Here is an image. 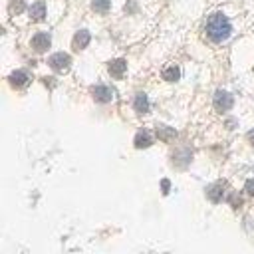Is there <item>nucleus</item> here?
Instances as JSON below:
<instances>
[{
	"label": "nucleus",
	"instance_id": "f257e3e1",
	"mask_svg": "<svg viewBox=\"0 0 254 254\" xmlns=\"http://www.w3.org/2000/svg\"><path fill=\"white\" fill-rule=\"evenodd\" d=\"M230 32H232V26H230V22H228V18L224 14L216 12V14L208 16V20H206V36L212 42H216V44L224 42L230 36Z\"/></svg>",
	"mask_w": 254,
	"mask_h": 254
},
{
	"label": "nucleus",
	"instance_id": "f03ea898",
	"mask_svg": "<svg viewBox=\"0 0 254 254\" xmlns=\"http://www.w3.org/2000/svg\"><path fill=\"white\" fill-rule=\"evenodd\" d=\"M48 64L52 65L54 71H58V73H65V71L69 69V65H71V58H69L67 54H64V52H58V54L50 56V62H48Z\"/></svg>",
	"mask_w": 254,
	"mask_h": 254
},
{
	"label": "nucleus",
	"instance_id": "7ed1b4c3",
	"mask_svg": "<svg viewBox=\"0 0 254 254\" xmlns=\"http://www.w3.org/2000/svg\"><path fill=\"white\" fill-rule=\"evenodd\" d=\"M212 103H214V109L222 113V111H228V109L232 107L234 99H232V95H230L228 91H222V89H218V91L214 93V99H212Z\"/></svg>",
	"mask_w": 254,
	"mask_h": 254
},
{
	"label": "nucleus",
	"instance_id": "20e7f679",
	"mask_svg": "<svg viewBox=\"0 0 254 254\" xmlns=\"http://www.w3.org/2000/svg\"><path fill=\"white\" fill-rule=\"evenodd\" d=\"M113 89L109 87V85H95V87H91V95H93V99L95 101H99V103H109L111 99H113Z\"/></svg>",
	"mask_w": 254,
	"mask_h": 254
},
{
	"label": "nucleus",
	"instance_id": "39448f33",
	"mask_svg": "<svg viewBox=\"0 0 254 254\" xmlns=\"http://www.w3.org/2000/svg\"><path fill=\"white\" fill-rule=\"evenodd\" d=\"M224 189H226V183L224 181H218L214 185H210L206 189V196L212 200V202H220L224 198Z\"/></svg>",
	"mask_w": 254,
	"mask_h": 254
},
{
	"label": "nucleus",
	"instance_id": "423d86ee",
	"mask_svg": "<svg viewBox=\"0 0 254 254\" xmlns=\"http://www.w3.org/2000/svg\"><path fill=\"white\" fill-rule=\"evenodd\" d=\"M50 36L48 34H44V32H38L34 38H32V48L36 50V52H46L48 48H50Z\"/></svg>",
	"mask_w": 254,
	"mask_h": 254
},
{
	"label": "nucleus",
	"instance_id": "0eeeda50",
	"mask_svg": "<svg viewBox=\"0 0 254 254\" xmlns=\"http://www.w3.org/2000/svg\"><path fill=\"white\" fill-rule=\"evenodd\" d=\"M125 69H127V62L125 60H113V62H109V73L115 77V79H121L123 75H125Z\"/></svg>",
	"mask_w": 254,
	"mask_h": 254
},
{
	"label": "nucleus",
	"instance_id": "6e6552de",
	"mask_svg": "<svg viewBox=\"0 0 254 254\" xmlns=\"http://www.w3.org/2000/svg\"><path fill=\"white\" fill-rule=\"evenodd\" d=\"M157 137L161 141H165V143H171V141L177 139V131L173 127H169V125H157Z\"/></svg>",
	"mask_w": 254,
	"mask_h": 254
},
{
	"label": "nucleus",
	"instance_id": "1a4fd4ad",
	"mask_svg": "<svg viewBox=\"0 0 254 254\" xmlns=\"http://www.w3.org/2000/svg\"><path fill=\"white\" fill-rule=\"evenodd\" d=\"M10 83L14 85V87H24V85H28V81H30V77H28V73L26 71H22V69H18V71H14V73H10Z\"/></svg>",
	"mask_w": 254,
	"mask_h": 254
},
{
	"label": "nucleus",
	"instance_id": "9d476101",
	"mask_svg": "<svg viewBox=\"0 0 254 254\" xmlns=\"http://www.w3.org/2000/svg\"><path fill=\"white\" fill-rule=\"evenodd\" d=\"M89 38H91V36H89L87 30H79V32L73 36V42H71V44H73L75 50H83V48L89 44Z\"/></svg>",
	"mask_w": 254,
	"mask_h": 254
},
{
	"label": "nucleus",
	"instance_id": "9b49d317",
	"mask_svg": "<svg viewBox=\"0 0 254 254\" xmlns=\"http://www.w3.org/2000/svg\"><path fill=\"white\" fill-rule=\"evenodd\" d=\"M30 18L36 20V22H42L46 18V6H44V2H36V4L30 6Z\"/></svg>",
	"mask_w": 254,
	"mask_h": 254
},
{
	"label": "nucleus",
	"instance_id": "f8f14e48",
	"mask_svg": "<svg viewBox=\"0 0 254 254\" xmlns=\"http://www.w3.org/2000/svg\"><path fill=\"white\" fill-rule=\"evenodd\" d=\"M135 147L137 149H143V147H149L151 143H153V139H151V135H149V131H139L137 135H135Z\"/></svg>",
	"mask_w": 254,
	"mask_h": 254
},
{
	"label": "nucleus",
	"instance_id": "ddd939ff",
	"mask_svg": "<svg viewBox=\"0 0 254 254\" xmlns=\"http://www.w3.org/2000/svg\"><path fill=\"white\" fill-rule=\"evenodd\" d=\"M135 109L139 113H147L149 111V99H147L145 93H137L135 95Z\"/></svg>",
	"mask_w": 254,
	"mask_h": 254
},
{
	"label": "nucleus",
	"instance_id": "4468645a",
	"mask_svg": "<svg viewBox=\"0 0 254 254\" xmlns=\"http://www.w3.org/2000/svg\"><path fill=\"white\" fill-rule=\"evenodd\" d=\"M179 77H181V69H179L177 65H167V67L163 69V79L175 81V79H179Z\"/></svg>",
	"mask_w": 254,
	"mask_h": 254
},
{
	"label": "nucleus",
	"instance_id": "2eb2a0df",
	"mask_svg": "<svg viewBox=\"0 0 254 254\" xmlns=\"http://www.w3.org/2000/svg\"><path fill=\"white\" fill-rule=\"evenodd\" d=\"M91 8H93L95 12H99V14H105V12H109V8H111V0H93V2H91Z\"/></svg>",
	"mask_w": 254,
	"mask_h": 254
},
{
	"label": "nucleus",
	"instance_id": "dca6fc26",
	"mask_svg": "<svg viewBox=\"0 0 254 254\" xmlns=\"http://www.w3.org/2000/svg\"><path fill=\"white\" fill-rule=\"evenodd\" d=\"M244 189L248 190V194H254V179H250V181H246V185H244Z\"/></svg>",
	"mask_w": 254,
	"mask_h": 254
},
{
	"label": "nucleus",
	"instance_id": "f3484780",
	"mask_svg": "<svg viewBox=\"0 0 254 254\" xmlns=\"http://www.w3.org/2000/svg\"><path fill=\"white\" fill-rule=\"evenodd\" d=\"M169 192V181H163V194Z\"/></svg>",
	"mask_w": 254,
	"mask_h": 254
},
{
	"label": "nucleus",
	"instance_id": "a211bd4d",
	"mask_svg": "<svg viewBox=\"0 0 254 254\" xmlns=\"http://www.w3.org/2000/svg\"><path fill=\"white\" fill-rule=\"evenodd\" d=\"M248 139H250V143L254 145V131H250V133H248Z\"/></svg>",
	"mask_w": 254,
	"mask_h": 254
}]
</instances>
